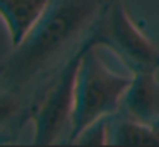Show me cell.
Listing matches in <instances>:
<instances>
[{
    "mask_svg": "<svg viewBox=\"0 0 159 147\" xmlns=\"http://www.w3.org/2000/svg\"><path fill=\"white\" fill-rule=\"evenodd\" d=\"M113 0H52L24 41L2 63L0 85L36 98L46 82L89 41Z\"/></svg>",
    "mask_w": 159,
    "mask_h": 147,
    "instance_id": "6da1fadb",
    "label": "cell"
},
{
    "mask_svg": "<svg viewBox=\"0 0 159 147\" xmlns=\"http://www.w3.org/2000/svg\"><path fill=\"white\" fill-rule=\"evenodd\" d=\"M96 48V44L87 48L80 62L75 84V106L67 144H74L94 122L120 113L123 94L132 82V77L110 70Z\"/></svg>",
    "mask_w": 159,
    "mask_h": 147,
    "instance_id": "7a4b0ae2",
    "label": "cell"
},
{
    "mask_svg": "<svg viewBox=\"0 0 159 147\" xmlns=\"http://www.w3.org/2000/svg\"><path fill=\"white\" fill-rule=\"evenodd\" d=\"M94 41L89 38L86 44L46 82L34 101L33 123H34L36 145H55L67 144L72 126L74 106H75L77 74L86 50Z\"/></svg>",
    "mask_w": 159,
    "mask_h": 147,
    "instance_id": "3957f363",
    "label": "cell"
},
{
    "mask_svg": "<svg viewBox=\"0 0 159 147\" xmlns=\"http://www.w3.org/2000/svg\"><path fill=\"white\" fill-rule=\"evenodd\" d=\"M91 39L96 46L115 51L132 74L159 70V50L135 24L121 0L110 3L93 29Z\"/></svg>",
    "mask_w": 159,
    "mask_h": 147,
    "instance_id": "277c9868",
    "label": "cell"
},
{
    "mask_svg": "<svg viewBox=\"0 0 159 147\" xmlns=\"http://www.w3.org/2000/svg\"><path fill=\"white\" fill-rule=\"evenodd\" d=\"M132 75V82L121 99L120 113L152 125L159 118V79L156 72H139Z\"/></svg>",
    "mask_w": 159,
    "mask_h": 147,
    "instance_id": "5b68a950",
    "label": "cell"
},
{
    "mask_svg": "<svg viewBox=\"0 0 159 147\" xmlns=\"http://www.w3.org/2000/svg\"><path fill=\"white\" fill-rule=\"evenodd\" d=\"M34 101L29 92L0 85V144L16 142L28 122H33Z\"/></svg>",
    "mask_w": 159,
    "mask_h": 147,
    "instance_id": "8992f818",
    "label": "cell"
},
{
    "mask_svg": "<svg viewBox=\"0 0 159 147\" xmlns=\"http://www.w3.org/2000/svg\"><path fill=\"white\" fill-rule=\"evenodd\" d=\"M52 0H0V17L11 33L12 48L19 46L39 22Z\"/></svg>",
    "mask_w": 159,
    "mask_h": 147,
    "instance_id": "52a82bcc",
    "label": "cell"
},
{
    "mask_svg": "<svg viewBox=\"0 0 159 147\" xmlns=\"http://www.w3.org/2000/svg\"><path fill=\"white\" fill-rule=\"evenodd\" d=\"M110 145H159V133L152 125L116 113L110 116Z\"/></svg>",
    "mask_w": 159,
    "mask_h": 147,
    "instance_id": "ba28073f",
    "label": "cell"
},
{
    "mask_svg": "<svg viewBox=\"0 0 159 147\" xmlns=\"http://www.w3.org/2000/svg\"><path fill=\"white\" fill-rule=\"evenodd\" d=\"M74 144L79 145H110V116L89 125Z\"/></svg>",
    "mask_w": 159,
    "mask_h": 147,
    "instance_id": "9c48e42d",
    "label": "cell"
},
{
    "mask_svg": "<svg viewBox=\"0 0 159 147\" xmlns=\"http://www.w3.org/2000/svg\"><path fill=\"white\" fill-rule=\"evenodd\" d=\"M152 128H154V130H156V132H157V133H159V118H157V120H156V122H154V123H152Z\"/></svg>",
    "mask_w": 159,
    "mask_h": 147,
    "instance_id": "30bf717a",
    "label": "cell"
},
{
    "mask_svg": "<svg viewBox=\"0 0 159 147\" xmlns=\"http://www.w3.org/2000/svg\"><path fill=\"white\" fill-rule=\"evenodd\" d=\"M0 77H2V63H0Z\"/></svg>",
    "mask_w": 159,
    "mask_h": 147,
    "instance_id": "8fae6325",
    "label": "cell"
}]
</instances>
